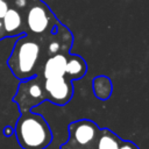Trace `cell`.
Listing matches in <instances>:
<instances>
[{
  "instance_id": "obj_6",
  "label": "cell",
  "mask_w": 149,
  "mask_h": 149,
  "mask_svg": "<svg viewBox=\"0 0 149 149\" xmlns=\"http://www.w3.org/2000/svg\"><path fill=\"white\" fill-rule=\"evenodd\" d=\"M42 80H43L44 94L48 100L59 106L66 105L71 100L73 95V87L69 78L62 76V77H52L47 79L42 78Z\"/></svg>"
},
{
  "instance_id": "obj_1",
  "label": "cell",
  "mask_w": 149,
  "mask_h": 149,
  "mask_svg": "<svg viewBox=\"0 0 149 149\" xmlns=\"http://www.w3.org/2000/svg\"><path fill=\"white\" fill-rule=\"evenodd\" d=\"M42 54V37L24 34L16 40L7 64L16 78L28 80L40 73Z\"/></svg>"
},
{
  "instance_id": "obj_13",
  "label": "cell",
  "mask_w": 149,
  "mask_h": 149,
  "mask_svg": "<svg viewBox=\"0 0 149 149\" xmlns=\"http://www.w3.org/2000/svg\"><path fill=\"white\" fill-rule=\"evenodd\" d=\"M119 149H139V147L130 141H122Z\"/></svg>"
},
{
  "instance_id": "obj_11",
  "label": "cell",
  "mask_w": 149,
  "mask_h": 149,
  "mask_svg": "<svg viewBox=\"0 0 149 149\" xmlns=\"http://www.w3.org/2000/svg\"><path fill=\"white\" fill-rule=\"evenodd\" d=\"M92 87L94 95L100 100H107L113 91L112 81L106 76H98L92 81Z\"/></svg>"
},
{
  "instance_id": "obj_7",
  "label": "cell",
  "mask_w": 149,
  "mask_h": 149,
  "mask_svg": "<svg viewBox=\"0 0 149 149\" xmlns=\"http://www.w3.org/2000/svg\"><path fill=\"white\" fill-rule=\"evenodd\" d=\"M3 29H5V36L6 37H14V36H21L26 34L24 28V16L21 10H19L13 5L7 10L5 16L2 17Z\"/></svg>"
},
{
  "instance_id": "obj_9",
  "label": "cell",
  "mask_w": 149,
  "mask_h": 149,
  "mask_svg": "<svg viewBox=\"0 0 149 149\" xmlns=\"http://www.w3.org/2000/svg\"><path fill=\"white\" fill-rule=\"evenodd\" d=\"M87 71L86 62L83 57L78 55H68L66 68H65V77L70 80L80 79L85 76Z\"/></svg>"
},
{
  "instance_id": "obj_10",
  "label": "cell",
  "mask_w": 149,
  "mask_h": 149,
  "mask_svg": "<svg viewBox=\"0 0 149 149\" xmlns=\"http://www.w3.org/2000/svg\"><path fill=\"white\" fill-rule=\"evenodd\" d=\"M122 141L123 140H121L116 134L107 128H104L100 130L98 136L95 149H119Z\"/></svg>"
},
{
  "instance_id": "obj_12",
  "label": "cell",
  "mask_w": 149,
  "mask_h": 149,
  "mask_svg": "<svg viewBox=\"0 0 149 149\" xmlns=\"http://www.w3.org/2000/svg\"><path fill=\"white\" fill-rule=\"evenodd\" d=\"M10 6H12V0H0V20H2V17L10 8Z\"/></svg>"
},
{
  "instance_id": "obj_5",
  "label": "cell",
  "mask_w": 149,
  "mask_h": 149,
  "mask_svg": "<svg viewBox=\"0 0 149 149\" xmlns=\"http://www.w3.org/2000/svg\"><path fill=\"white\" fill-rule=\"evenodd\" d=\"M14 101L19 105V108L22 112L30 111L31 107H35L47 100L43 88V80L40 76H36L28 80H22L19 85L17 93L13 98Z\"/></svg>"
},
{
  "instance_id": "obj_8",
  "label": "cell",
  "mask_w": 149,
  "mask_h": 149,
  "mask_svg": "<svg viewBox=\"0 0 149 149\" xmlns=\"http://www.w3.org/2000/svg\"><path fill=\"white\" fill-rule=\"evenodd\" d=\"M68 55L69 54H57L48 57L43 63V65L41 66L42 71L37 76H41L43 79L65 76Z\"/></svg>"
},
{
  "instance_id": "obj_15",
  "label": "cell",
  "mask_w": 149,
  "mask_h": 149,
  "mask_svg": "<svg viewBox=\"0 0 149 149\" xmlns=\"http://www.w3.org/2000/svg\"><path fill=\"white\" fill-rule=\"evenodd\" d=\"M2 38H6V36H5V29H3L2 20H0V41H1Z\"/></svg>"
},
{
  "instance_id": "obj_14",
  "label": "cell",
  "mask_w": 149,
  "mask_h": 149,
  "mask_svg": "<svg viewBox=\"0 0 149 149\" xmlns=\"http://www.w3.org/2000/svg\"><path fill=\"white\" fill-rule=\"evenodd\" d=\"M2 133H3V135H5V136L10 137V136L14 134V128H13L12 126H5V128H3Z\"/></svg>"
},
{
  "instance_id": "obj_2",
  "label": "cell",
  "mask_w": 149,
  "mask_h": 149,
  "mask_svg": "<svg viewBox=\"0 0 149 149\" xmlns=\"http://www.w3.org/2000/svg\"><path fill=\"white\" fill-rule=\"evenodd\" d=\"M14 133L22 149H45L52 141V133L45 119L30 111L21 113Z\"/></svg>"
},
{
  "instance_id": "obj_3",
  "label": "cell",
  "mask_w": 149,
  "mask_h": 149,
  "mask_svg": "<svg viewBox=\"0 0 149 149\" xmlns=\"http://www.w3.org/2000/svg\"><path fill=\"white\" fill-rule=\"evenodd\" d=\"M23 16L26 34L35 37H44L61 24L43 0H28Z\"/></svg>"
},
{
  "instance_id": "obj_4",
  "label": "cell",
  "mask_w": 149,
  "mask_h": 149,
  "mask_svg": "<svg viewBox=\"0 0 149 149\" xmlns=\"http://www.w3.org/2000/svg\"><path fill=\"white\" fill-rule=\"evenodd\" d=\"M100 128L91 120L81 119L68 126L69 140L61 149H95Z\"/></svg>"
}]
</instances>
